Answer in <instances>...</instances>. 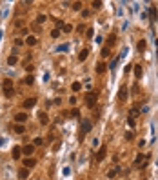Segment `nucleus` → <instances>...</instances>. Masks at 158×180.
Returning <instances> with one entry per match:
<instances>
[{
	"label": "nucleus",
	"instance_id": "nucleus-1",
	"mask_svg": "<svg viewBox=\"0 0 158 180\" xmlns=\"http://www.w3.org/2000/svg\"><path fill=\"white\" fill-rule=\"evenodd\" d=\"M2 87H4V95H6L7 98H11V96L15 95V89H13V80L6 78L4 82H2Z\"/></svg>",
	"mask_w": 158,
	"mask_h": 180
},
{
	"label": "nucleus",
	"instance_id": "nucleus-2",
	"mask_svg": "<svg viewBox=\"0 0 158 180\" xmlns=\"http://www.w3.org/2000/svg\"><path fill=\"white\" fill-rule=\"evenodd\" d=\"M96 100H98V93L96 91H91L86 95V106L87 107H94L96 106Z\"/></svg>",
	"mask_w": 158,
	"mask_h": 180
},
{
	"label": "nucleus",
	"instance_id": "nucleus-3",
	"mask_svg": "<svg viewBox=\"0 0 158 180\" xmlns=\"http://www.w3.org/2000/svg\"><path fill=\"white\" fill-rule=\"evenodd\" d=\"M91 127H93V126H91L89 120H82V126H80V136L84 138V136H86V133H89V131H91Z\"/></svg>",
	"mask_w": 158,
	"mask_h": 180
},
{
	"label": "nucleus",
	"instance_id": "nucleus-4",
	"mask_svg": "<svg viewBox=\"0 0 158 180\" xmlns=\"http://www.w3.org/2000/svg\"><path fill=\"white\" fill-rule=\"evenodd\" d=\"M106 153H107V149H106V146H102L96 151V162H102V160L106 158Z\"/></svg>",
	"mask_w": 158,
	"mask_h": 180
},
{
	"label": "nucleus",
	"instance_id": "nucleus-5",
	"mask_svg": "<svg viewBox=\"0 0 158 180\" xmlns=\"http://www.w3.org/2000/svg\"><path fill=\"white\" fill-rule=\"evenodd\" d=\"M118 100H120V102H125L127 100V87L125 86H122L120 91H118Z\"/></svg>",
	"mask_w": 158,
	"mask_h": 180
},
{
	"label": "nucleus",
	"instance_id": "nucleus-6",
	"mask_svg": "<svg viewBox=\"0 0 158 180\" xmlns=\"http://www.w3.org/2000/svg\"><path fill=\"white\" fill-rule=\"evenodd\" d=\"M35 166H36V160H35V158L27 156V158L24 160V167H26V169H31V167H35Z\"/></svg>",
	"mask_w": 158,
	"mask_h": 180
},
{
	"label": "nucleus",
	"instance_id": "nucleus-7",
	"mask_svg": "<svg viewBox=\"0 0 158 180\" xmlns=\"http://www.w3.org/2000/svg\"><path fill=\"white\" fill-rule=\"evenodd\" d=\"M22 153H24V155H27V156H31V155L35 153V146H33V144L24 146V147H22Z\"/></svg>",
	"mask_w": 158,
	"mask_h": 180
},
{
	"label": "nucleus",
	"instance_id": "nucleus-8",
	"mask_svg": "<svg viewBox=\"0 0 158 180\" xmlns=\"http://www.w3.org/2000/svg\"><path fill=\"white\" fill-rule=\"evenodd\" d=\"M106 71H107V64H104V62H98L96 64V73L98 75H104Z\"/></svg>",
	"mask_w": 158,
	"mask_h": 180
},
{
	"label": "nucleus",
	"instance_id": "nucleus-9",
	"mask_svg": "<svg viewBox=\"0 0 158 180\" xmlns=\"http://www.w3.org/2000/svg\"><path fill=\"white\" fill-rule=\"evenodd\" d=\"M15 122H27V113H16Z\"/></svg>",
	"mask_w": 158,
	"mask_h": 180
},
{
	"label": "nucleus",
	"instance_id": "nucleus-10",
	"mask_svg": "<svg viewBox=\"0 0 158 180\" xmlns=\"http://www.w3.org/2000/svg\"><path fill=\"white\" fill-rule=\"evenodd\" d=\"M35 104H36V98H27V100H24V107L26 109H29V107H35Z\"/></svg>",
	"mask_w": 158,
	"mask_h": 180
},
{
	"label": "nucleus",
	"instance_id": "nucleus-11",
	"mask_svg": "<svg viewBox=\"0 0 158 180\" xmlns=\"http://www.w3.org/2000/svg\"><path fill=\"white\" fill-rule=\"evenodd\" d=\"M13 131L18 133V135H22V133H26V127H24L22 124H16V126H13Z\"/></svg>",
	"mask_w": 158,
	"mask_h": 180
},
{
	"label": "nucleus",
	"instance_id": "nucleus-12",
	"mask_svg": "<svg viewBox=\"0 0 158 180\" xmlns=\"http://www.w3.org/2000/svg\"><path fill=\"white\" fill-rule=\"evenodd\" d=\"M20 155H22V149H20V147H15V149L11 151V156H13L15 160H18V158H20Z\"/></svg>",
	"mask_w": 158,
	"mask_h": 180
},
{
	"label": "nucleus",
	"instance_id": "nucleus-13",
	"mask_svg": "<svg viewBox=\"0 0 158 180\" xmlns=\"http://www.w3.org/2000/svg\"><path fill=\"white\" fill-rule=\"evenodd\" d=\"M114 44H116V35H109V38H107V47L111 49Z\"/></svg>",
	"mask_w": 158,
	"mask_h": 180
},
{
	"label": "nucleus",
	"instance_id": "nucleus-14",
	"mask_svg": "<svg viewBox=\"0 0 158 180\" xmlns=\"http://www.w3.org/2000/svg\"><path fill=\"white\" fill-rule=\"evenodd\" d=\"M89 56V49H82L80 51V55H78V60H80V62H84V60Z\"/></svg>",
	"mask_w": 158,
	"mask_h": 180
},
{
	"label": "nucleus",
	"instance_id": "nucleus-15",
	"mask_svg": "<svg viewBox=\"0 0 158 180\" xmlns=\"http://www.w3.org/2000/svg\"><path fill=\"white\" fill-rule=\"evenodd\" d=\"M142 75H144L142 66H134V76H136V78H142Z\"/></svg>",
	"mask_w": 158,
	"mask_h": 180
},
{
	"label": "nucleus",
	"instance_id": "nucleus-16",
	"mask_svg": "<svg viewBox=\"0 0 158 180\" xmlns=\"http://www.w3.org/2000/svg\"><path fill=\"white\" fill-rule=\"evenodd\" d=\"M27 175H29V169H26V167H22V169H20V173H18V176H20L22 180H24V178H27Z\"/></svg>",
	"mask_w": 158,
	"mask_h": 180
},
{
	"label": "nucleus",
	"instance_id": "nucleus-17",
	"mask_svg": "<svg viewBox=\"0 0 158 180\" xmlns=\"http://www.w3.org/2000/svg\"><path fill=\"white\" fill-rule=\"evenodd\" d=\"M26 44H27V46H35V44H36V36H27V38H26Z\"/></svg>",
	"mask_w": 158,
	"mask_h": 180
},
{
	"label": "nucleus",
	"instance_id": "nucleus-18",
	"mask_svg": "<svg viewBox=\"0 0 158 180\" xmlns=\"http://www.w3.org/2000/svg\"><path fill=\"white\" fill-rule=\"evenodd\" d=\"M42 144H44V138H42V136H36V138H35V142H33V146H35V147L42 146Z\"/></svg>",
	"mask_w": 158,
	"mask_h": 180
},
{
	"label": "nucleus",
	"instance_id": "nucleus-19",
	"mask_svg": "<svg viewBox=\"0 0 158 180\" xmlns=\"http://www.w3.org/2000/svg\"><path fill=\"white\" fill-rule=\"evenodd\" d=\"M16 62H18V58H16V56H15V55H11V56H9V58H7V64H9V66H15V64H16Z\"/></svg>",
	"mask_w": 158,
	"mask_h": 180
},
{
	"label": "nucleus",
	"instance_id": "nucleus-20",
	"mask_svg": "<svg viewBox=\"0 0 158 180\" xmlns=\"http://www.w3.org/2000/svg\"><path fill=\"white\" fill-rule=\"evenodd\" d=\"M33 82H35V78H33V76H31V75H29V76H26V78H24V84H26V86H31V84H33Z\"/></svg>",
	"mask_w": 158,
	"mask_h": 180
},
{
	"label": "nucleus",
	"instance_id": "nucleus-21",
	"mask_svg": "<svg viewBox=\"0 0 158 180\" xmlns=\"http://www.w3.org/2000/svg\"><path fill=\"white\" fill-rule=\"evenodd\" d=\"M71 89H73V91H80V89H82V84H80V82H73Z\"/></svg>",
	"mask_w": 158,
	"mask_h": 180
},
{
	"label": "nucleus",
	"instance_id": "nucleus-22",
	"mask_svg": "<svg viewBox=\"0 0 158 180\" xmlns=\"http://www.w3.org/2000/svg\"><path fill=\"white\" fill-rule=\"evenodd\" d=\"M40 122H42V124H47V122H49V116H47L46 113H40Z\"/></svg>",
	"mask_w": 158,
	"mask_h": 180
},
{
	"label": "nucleus",
	"instance_id": "nucleus-23",
	"mask_svg": "<svg viewBox=\"0 0 158 180\" xmlns=\"http://www.w3.org/2000/svg\"><path fill=\"white\" fill-rule=\"evenodd\" d=\"M145 46H147V44H145V40H140L136 47H138V51H144V49H145Z\"/></svg>",
	"mask_w": 158,
	"mask_h": 180
},
{
	"label": "nucleus",
	"instance_id": "nucleus-24",
	"mask_svg": "<svg viewBox=\"0 0 158 180\" xmlns=\"http://www.w3.org/2000/svg\"><path fill=\"white\" fill-rule=\"evenodd\" d=\"M62 29H64V33H71V31H73V26H71V24H64Z\"/></svg>",
	"mask_w": 158,
	"mask_h": 180
},
{
	"label": "nucleus",
	"instance_id": "nucleus-25",
	"mask_svg": "<svg viewBox=\"0 0 158 180\" xmlns=\"http://www.w3.org/2000/svg\"><path fill=\"white\" fill-rule=\"evenodd\" d=\"M109 55H111V49H109L107 46H106V47H102V56H109Z\"/></svg>",
	"mask_w": 158,
	"mask_h": 180
},
{
	"label": "nucleus",
	"instance_id": "nucleus-26",
	"mask_svg": "<svg viewBox=\"0 0 158 180\" xmlns=\"http://www.w3.org/2000/svg\"><path fill=\"white\" fill-rule=\"evenodd\" d=\"M36 22H38V24H44V22H46V15H38V16H36Z\"/></svg>",
	"mask_w": 158,
	"mask_h": 180
},
{
	"label": "nucleus",
	"instance_id": "nucleus-27",
	"mask_svg": "<svg viewBox=\"0 0 158 180\" xmlns=\"http://www.w3.org/2000/svg\"><path fill=\"white\" fill-rule=\"evenodd\" d=\"M51 36L53 38H58V36H60V29H53L51 31Z\"/></svg>",
	"mask_w": 158,
	"mask_h": 180
},
{
	"label": "nucleus",
	"instance_id": "nucleus-28",
	"mask_svg": "<svg viewBox=\"0 0 158 180\" xmlns=\"http://www.w3.org/2000/svg\"><path fill=\"white\" fill-rule=\"evenodd\" d=\"M93 7H94V9H100V7H102V2H100V0H94V2H93Z\"/></svg>",
	"mask_w": 158,
	"mask_h": 180
},
{
	"label": "nucleus",
	"instance_id": "nucleus-29",
	"mask_svg": "<svg viewBox=\"0 0 158 180\" xmlns=\"http://www.w3.org/2000/svg\"><path fill=\"white\" fill-rule=\"evenodd\" d=\"M80 7H82L80 2H75V4H73V11H80Z\"/></svg>",
	"mask_w": 158,
	"mask_h": 180
},
{
	"label": "nucleus",
	"instance_id": "nucleus-30",
	"mask_svg": "<svg viewBox=\"0 0 158 180\" xmlns=\"http://www.w3.org/2000/svg\"><path fill=\"white\" fill-rule=\"evenodd\" d=\"M116 173H118V169H111V171L107 173V176H109V178H114V175H116Z\"/></svg>",
	"mask_w": 158,
	"mask_h": 180
},
{
	"label": "nucleus",
	"instance_id": "nucleus-31",
	"mask_svg": "<svg viewBox=\"0 0 158 180\" xmlns=\"http://www.w3.org/2000/svg\"><path fill=\"white\" fill-rule=\"evenodd\" d=\"M116 64H118V58H113V60H111V66H109V67H111V69H114V67H116Z\"/></svg>",
	"mask_w": 158,
	"mask_h": 180
},
{
	"label": "nucleus",
	"instance_id": "nucleus-32",
	"mask_svg": "<svg viewBox=\"0 0 158 180\" xmlns=\"http://www.w3.org/2000/svg\"><path fill=\"white\" fill-rule=\"evenodd\" d=\"M142 160H144V155L140 153V155H138V156H136V160H134V164H140V162H142Z\"/></svg>",
	"mask_w": 158,
	"mask_h": 180
},
{
	"label": "nucleus",
	"instance_id": "nucleus-33",
	"mask_svg": "<svg viewBox=\"0 0 158 180\" xmlns=\"http://www.w3.org/2000/svg\"><path fill=\"white\" fill-rule=\"evenodd\" d=\"M127 124H129L131 127H134V118H131V116H127Z\"/></svg>",
	"mask_w": 158,
	"mask_h": 180
},
{
	"label": "nucleus",
	"instance_id": "nucleus-34",
	"mask_svg": "<svg viewBox=\"0 0 158 180\" xmlns=\"http://www.w3.org/2000/svg\"><path fill=\"white\" fill-rule=\"evenodd\" d=\"M67 47H69V46H67V44H64V46H60V47H56V51H66Z\"/></svg>",
	"mask_w": 158,
	"mask_h": 180
},
{
	"label": "nucleus",
	"instance_id": "nucleus-35",
	"mask_svg": "<svg viewBox=\"0 0 158 180\" xmlns=\"http://www.w3.org/2000/svg\"><path fill=\"white\" fill-rule=\"evenodd\" d=\"M56 27H64V20H56Z\"/></svg>",
	"mask_w": 158,
	"mask_h": 180
},
{
	"label": "nucleus",
	"instance_id": "nucleus-36",
	"mask_svg": "<svg viewBox=\"0 0 158 180\" xmlns=\"http://www.w3.org/2000/svg\"><path fill=\"white\" fill-rule=\"evenodd\" d=\"M78 115H80V113H78V109H73L71 111V116H78Z\"/></svg>",
	"mask_w": 158,
	"mask_h": 180
},
{
	"label": "nucleus",
	"instance_id": "nucleus-37",
	"mask_svg": "<svg viewBox=\"0 0 158 180\" xmlns=\"http://www.w3.org/2000/svg\"><path fill=\"white\" fill-rule=\"evenodd\" d=\"M82 16H84V18H87V16H89V11H87V9H86V11H82Z\"/></svg>",
	"mask_w": 158,
	"mask_h": 180
},
{
	"label": "nucleus",
	"instance_id": "nucleus-38",
	"mask_svg": "<svg viewBox=\"0 0 158 180\" xmlns=\"http://www.w3.org/2000/svg\"><path fill=\"white\" fill-rule=\"evenodd\" d=\"M125 138L127 140H133V133H125Z\"/></svg>",
	"mask_w": 158,
	"mask_h": 180
},
{
	"label": "nucleus",
	"instance_id": "nucleus-39",
	"mask_svg": "<svg viewBox=\"0 0 158 180\" xmlns=\"http://www.w3.org/2000/svg\"><path fill=\"white\" fill-rule=\"evenodd\" d=\"M0 38H2V31H0Z\"/></svg>",
	"mask_w": 158,
	"mask_h": 180
}]
</instances>
